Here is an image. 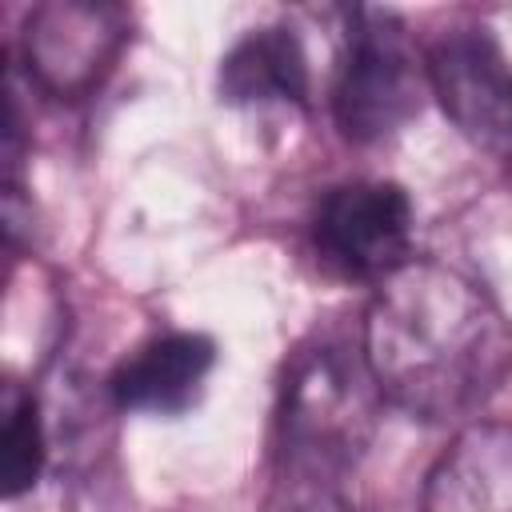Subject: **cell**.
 Returning <instances> with one entry per match:
<instances>
[{
    "instance_id": "obj_9",
    "label": "cell",
    "mask_w": 512,
    "mask_h": 512,
    "mask_svg": "<svg viewBox=\"0 0 512 512\" xmlns=\"http://www.w3.org/2000/svg\"><path fill=\"white\" fill-rule=\"evenodd\" d=\"M308 56L292 28L264 24L240 36L220 60L216 92L224 104H292L308 108Z\"/></svg>"
},
{
    "instance_id": "obj_1",
    "label": "cell",
    "mask_w": 512,
    "mask_h": 512,
    "mask_svg": "<svg viewBox=\"0 0 512 512\" xmlns=\"http://www.w3.org/2000/svg\"><path fill=\"white\" fill-rule=\"evenodd\" d=\"M360 352L392 408L456 424L508 384L512 320L468 272L412 256L372 288Z\"/></svg>"
},
{
    "instance_id": "obj_7",
    "label": "cell",
    "mask_w": 512,
    "mask_h": 512,
    "mask_svg": "<svg viewBox=\"0 0 512 512\" xmlns=\"http://www.w3.org/2000/svg\"><path fill=\"white\" fill-rule=\"evenodd\" d=\"M420 512H512V424L468 420L428 468Z\"/></svg>"
},
{
    "instance_id": "obj_4",
    "label": "cell",
    "mask_w": 512,
    "mask_h": 512,
    "mask_svg": "<svg viewBox=\"0 0 512 512\" xmlns=\"http://www.w3.org/2000/svg\"><path fill=\"white\" fill-rule=\"evenodd\" d=\"M128 40V12L104 0L36 4L20 32L28 80L56 100H84L104 84Z\"/></svg>"
},
{
    "instance_id": "obj_6",
    "label": "cell",
    "mask_w": 512,
    "mask_h": 512,
    "mask_svg": "<svg viewBox=\"0 0 512 512\" xmlns=\"http://www.w3.org/2000/svg\"><path fill=\"white\" fill-rule=\"evenodd\" d=\"M428 92L484 156L512 164V64L484 28H452L424 56Z\"/></svg>"
},
{
    "instance_id": "obj_10",
    "label": "cell",
    "mask_w": 512,
    "mask_h": 512,
    "mask_svg": "<svg viewBox=\"0 0 512 512\" xmlns=\"http://www.w3.org/2000/svg\"><path fill=\"white\" fill-rule=\"evenodd\" d=\"M44 456L48 448H44L40 404L28 388L8 380L0 392V480L8 500H20L24 492L36 488L44 472Z\"/></svg>"
},
{
    "instance_id": "obj_2",
    "label": "cell",
    "mask_w": 512,
    "mask_h": 512,
    "mask_svg": "<svg viewBox=\"0 0 512 512\" xmlns=\"http://www.w3.org/2000/svg\"><path fill=\"white\" fill-rule=\"evenodd\" d=\"M380 400L364 352L332 336L300 344L276 404V476L340 484L372 444Z\"/></svg>"
},
{
    "instance_id": "obj_11",
    "label": "cell",
    "mask_w": 512,
    "mask_h": 512,
    "mask_svg": "<svg viewBox=\"0 0 512 512\" xmlns=\"http://www.w3.org/2000/svg\"><path fill=\"white\" fill-rule=\"evenodd\" d=\"M268 512H356L352 500L332 480H288L276 476Z\"/></svg>"
},
{
    "instance_id": "obj_3",
    "label": "cell",
    "mask_w": 512,
    "mask_h": 512,
    "mask_svg": "<svg viewBox=\"0 0 512 512\" xmlns=\"http://www.w3.org/2000/svg\"><path fill=\"white\" fill-rule=\"evenodd\" d=\"M424 64H416L404 24L388 8L344 12V52L332 84V120L348 144L392 140L424 100Z\"/></svg>"
},
{
    "instance_id": "obj_5",
    "label": "cell",
    "mask_w": 512,
    "mask_h": 512,
    "mask_svg": "<svg viewBox=\"0 0 512 512\" xmlns=\"http://www.w3.org/2000/svg\"><path fill=\"white\" fill-rule=\"evenodd\" d=\"M316 260L344 280L380 284L412 248V200L392 180H348L320 196L312 212Z\"/></svg>"
},
{
    "instance_id": "obj_8",
    "label": "cell",
    "mask_w": 512,
    "mask_h": 512,
    "mask_svg": "<svg viewBox=\"0 0 512 512\" xmlns=\"http://www.w3.org/2000/svg\"><path fill=\"white\" fill-rule=\"evenodd\" d=\"M216 364V344L204 332H164L124 356L108 376V396L120 412L180 416L188 412Z\"/></svg>"
}]
</instances>
